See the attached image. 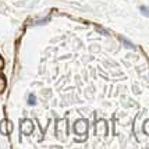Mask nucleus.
Listing matches in <instances>:
<instances>
[{"mask_svg":"<svg viewBox=\"0 0 149 149\" xmlns=\"http://www.w3.org/2000/svg\"><path fill=\"white\" fill-rule=\"evenodd\" d=\"M4 88H6V79L3 77H0V92L4 91Z\"/></svg>","mask_w":149,"mask_h":149,"instance_id":"1","label":"nucleus"},{"mask_svg":"<svg viewBox=\"0 0 149 149\" xmlns=\"http://www.w3.org/2000/svg\"><path fill=\"white\" fill-rule=\"evenodd\" d=\"M141 11H142V13L145 14L146 17H149V8H146L145 6H142V7H141Z\"/></svg>","mask_w":149,"mask_h":149,"instance_id":"2","label":"nucleus"},{"mask_svg":"<svg viewBox=\"0 0 149 149\" xmlns=\"http://www.w3.org/2000/svg\"><path fill=\"white\" fill-rule=\"evenodd\" d=\"M29 103H35V97H33V96L29 97Z\"/></svg>","mask_w":149,"mask_h":149,"instance_id":"3","label":"nucleus"},{"mask_svg":"<svg viewBox=\"0 0 149 149\" xmlns=\"http://www.w3.org/2000/svg\"><path fill=\"white\" fill-rule=\"evenodd\" d=\"M3 67V60H1V57H0V68Z\"/></svg>","mask_w":149,"mask_h":149,"instance_id":"4","label":"nucleus"}]
</instances>
